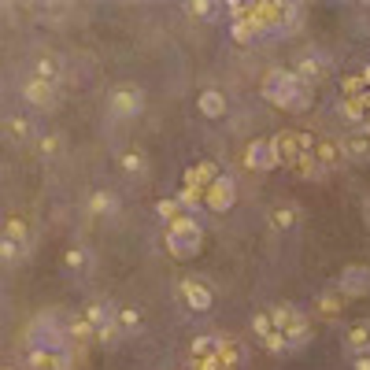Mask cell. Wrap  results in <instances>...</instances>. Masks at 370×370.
Instances as JSON below:
<instances>
[{
  "label": "cell",
  "instance_id": "cell-8",
  "mask_svg": "<svg viewBox=\"0 0 370 370\" xmlns=\"http://www.w3.org/2000/svg\"><path fill=\"white\" fill-rule=\"evenodd\" d=\"M334 289L341 293V300H359V296H366L370 293V267H363V263H348V267L341 270Z\"/></svg>",
  "mask_w": 370,
  "mask_h": 370
},
{
  "label": "cell",
  "instance_id": "cell-24",
  "mask_svg": "<svg viewBox=\"0 0 370 370\" xmlns=\"http://www.w3.org/2000/svg\"><path fill=\"white\" fill-rule=\"evenodd\" d=\"M30 370H67V352H30L26 355Z\"/></svg>",
  "mask_w": 370,
  "mask_h": 370
},
{
  "label": "cell",
  "instance_id": "cell-38",
  "mask_svg": "<svg viewBox=\"0 0 370 370\" xmlns=\"http://www.w3.org/2000/svg\"><path fill=\"white\" fill-rule=\"evenodd\" d=\"M366 92V85L359 82V74H352V78H345L341 82V100H348V97H363Z\"/></svg>",
  "mask_w": 370,
  "mask_h": 370
},
{
  "label": "cell",
  "instance_id": "cell-19",
  "mask_svg": "<svg viewBox=\"0 0 370 370\" xmlns=\"http://www.w3.org/2000/svg\"><path fill=\"white\" fill-rule=\"evenodd\" d=\"M341 111H345V118L359 130L366 126V118H370V92H363V97H348V100H341Z\"/></svg>",
  "mask_w": 370,
  "mask_h": 370
},
{
  "label": "cell",
  "instance_id": "cell-34",
  "mask_svg": "<svg viewBox=\"0 0 370 370\" xmlns=\"http://www.w3.org/2000/svg\"><path fill=\"white\" fill-rule=\"evenodd\" d=\"M156 215H160L163 222H174L181 215V204L174 200V196H160V200H156Z\"/></svg>",
  "mask_w": 370,
  "mask_h": 370
},
{
  "label": "cell",
  "instance_id": "cell-21",
  "mask_svg": "<svg viewBox=\"0 0 370 370\" xmlns=\"http://www.w3.org/2000/svg\"><path fill=\"white\" fill-rule=\"evenodd\" d=\"M196 111L204 118H222L226 115V97H222V89H204L200 100H196Z\"/></svg>",
  "mask_w": 370,
  "mask_h": 370
},
{
  "label": "cell",
  "instance_id": "cell-31",
  "mask_svg": "<svg viewBox=\"0 0 370 370\" xmlns=\"http://www.w3.org/2000/svg\"><path fill=\"white\" fill-rule=\"evenodd\" d=\"M181 11H185L189 19H215V15H219V4H211V0H189Z\"/></svg>",
  "mask_w": 370,
  "mask_h": 370
},
{
  "label": "cell",
  "instance_id": "cell-29",
  "mask_svg": "<svg viewBox=\"0 0 370 370\" xmlns=\"http://www.w3.org/2000/svg\"><path fill=\"white\" fill-rule=\"evenodd\" d=\"M219 363H222V366H230V370H241V363H245V348L237 345L233 337H226V341H222V348H219Z\"/></svg>",
  "mask_w": 370,
  "mask_h": 370
},
{
  "label": "cell",
  "instance_id": "cell-28",
  "mask_svg": "<svg viewBox=\"0 0 370 370\" xmlns=\"http://www.w3.org/2000/svg\"><path fill=\"white\" fill-rule=\"evenodd\" d=\"M315 308H319L322 319H341V308H345V300H341L337 289H326V293H319V300H315Z\"/></svg>",
  "mask_w": 370,
  "mask_h": 370
},
{
  "label": "cell",
  "instance_id": "cell-27",
  "mask_svg": "<svg viewBox=\"0 0 370 370\" xmlns=\"http://www.w3.org/2000/svg\"><path fill=\"white\" fill-rule=\"evenodd\" d=\"M111 319L118 326V334H137L141 329V311L130 308V303H118V308H111Z\"/></svg>",
  "mask_w": 370,
  "mask_h": 370
},
{
  "label": "cell",
  "instance_id": "cell-3",
  "mask_svg": "<svg viewBox=\"0 0 370 370\" xmlns=\"http://www.w3.org/2000/svg\"><path fill=\"white\" fill-rule=\"evenodd\" d=\"M300 89H311V85H303L300 78L293 74V67H270L267 74H263V85H259V92H263V100L267 104H274V108H293V100L300 97Z\"/></svg>",
  "mask_w": 370,
  "mask_h": 370
},
{
  "label": "cell",
  "instance_id": "cell-18",
  "mask_svg": "<svg viewBox=\"0 0 370 370\" xmlns=\"http://www.w3.org/2000/svg\"><path fill=\"white\" fill-rule=\"evenodd\" d=\"M345 348H348L352 355H363V352H370V322H366V319L352 322V326L345 329Z\"/></svg>",
  "mask_w": 370,
  "mask_h": 370
},
{
  "label": "cell",
  "instance_id": "cell-42",
  "mask_svg": "<svg viewBox=\"0 0 370 370\" xmlns=\"http://www.w3.org/2000/svg\"><path fill=\"white\" fill-rule=\"evenodd\" d=\"M352 370H370V352H363V355H352Z\"/></svg>",
  "mask_w": 370,
  "mask_h": 370
},
{
  "label": "cell",
  "instance_id": "cell-26",
  "mask_svg": "<svg viewBox=\"0 0 370 370\" xmlns=\"http://www.w3.org/2000/svg\"><path fill=\"white\" fill-rule=\"evenodd\" d=\"M82 319L92 326V334H97L100 326L115 322V319H111V303H108V300H89L85 308H82Z\"/></svg>",
  "mask_w": 370,
  "mask_h": 370
},
{
  "label": "cell",
  "instance_id": "cell-16",
  "mask_svg": "<svg viewBox=\"0 0 370 370\" xmlns=\"http://www.w3.org/2000/svg\"><path fill=\"white\" fill-rule=\"evenodd\" d=\"M118 167H123L126 178H149V156H144V149H123L118 152Z\"/></svg>",
  "mask_w": 370,
  "mask_h": 370
},
{
  "label": "cell",
  "instance_id": "cell-5",
  "mask_svg": "<svg viewBox=\"0 0 370 370\" xmlns=\"http://www.w3.org/2000/svg\"><path fill=\"white\" fill-rule=\"evenodd\" d=\"M178 300H181L193 315H204V311H211V303H215V293H211V285L204 282V278L185 274L181 282H178Z\"/></svg>",
  "mask_w": 370,
  "mask_h": 370
},
{
  "label": "cell",
  "instance_id": "cell-4",
  "mask_svg": "<svg viewBox=\"0 0 370 370\" xmlns=\"http://www.w3.org/2000/svg\"><path fill=\"white\" fill-rule=\"evenodd\" d=\"M252 19L263 26V34H296L303 11L289 0H267V4H252Z\"/></svg>",
  "mask_w": 370,
  "mask_h": 370
},
{
  "label": "cell",
  "instance_id": "cell-14",
  "mask_svg": "<svg viewBox=\"0 0 370 370\" xmlns=\"http://www.w3.org/2000/svg\"><path fill=\"white\" fill-rule=\"evenodd\" d=\"M341 152H345V163H366L370 160V130L359 126L341 141Z\"/></svg>",
  "mask_w": 370,
  "mask_h": 370
},
{
  "label": "cell",
  "instance_id": "cell-23",
  "mask_svg": "<svg viewBox=\"0 0 370 370\" xmlns=\"http://www.w3.org/2000/svg\"><path fill=\"white\" fill-rule=\"evenodd\" d=\"M230 34H233L237 45H256V41H263V37H267V34H263V26H259L252 15H248V19H237V22L230 26Z\"/></svg>",
  "mask_w": 370,
  "mask_h": 370
},
{
  "label": "cell",
  "instance_id": "cell-35",
  "mask_svg": "<svg viewBox=\"0 0 370 370\" xmlns=\"http://www.w3.org/2000/svg\"><path fill=\"white\" fill-rule=\"evenodd\" d=\"M37 152L45 156V160H52V156L63 152V134H45L41 141H37Z\"/></svg>",
  "mask_w": 370,
  "mask_h": 370
},
{
  "label": "cell",
  "instance_id": "cell-39",
  "mask_svg": "<svg viewBox=\"0 0 370 370\" xmlns=\"http://www.w3.org/2000/svg\"><path fill=\"white\" fill-rule=\"evenodd\" d=\"M252 334L263 341V337H267V334H274V326H270V315L267 311H256L252 315Z\"/></svg>",
  "mask_w": 370,
  "mask_h": 370
},
{
  "label": "cell",
  "instance_id": "cell-30",
  "mask_svg": "<svg viewBox=\"0 0 370 370\" xmlns=\"http://www.w3.org/2000/svg\"><path fill=\"white\" fill-rule=\"evenodd\" d=\"M89 263H92V256L85 252L82 245H71L67 252H63V267H71V270H85Z\"/></svg>",
  "mask_w": 370,
  "mask_h": 370
},
{
  "label": "cell",
  "instance_id": "cell-12",
  "mask_svg": "<svg viewBox=\"0 0 370 370\" xmlns=\"http://www.w3.org/2000/svg\"><path fill=\"white\" fill-rule=\"evenodd\" d=\"M267 141H270V149H274V160H278V167L293 170L296 156H300V144H296V130H278V134H274V137H267Z\"/></svg>",
  "mask_w": 370,
  "mask_h": 370
},
{
  "label": "cell",
  "instance_id": "cell-1",
  "mask_svg": "<svg viewBox=\"0 0 370 370\" xmlns=\"http://www.w3.org/2000/svg\"><path fill=\"white\" fill-rule=\"evenodd\" d=\"M163 245H167V252L174 256V259H193V256L204 248V230H200V222H196L189 211H181L174 222H167Z\"/></svg>",
  "mask_w": 370,
  "mask_h": 370
},
{
  "label": "cell",
  "instance_id": "cell-43",
  "mask_svg": "<svg viewBox=\"0 0 370 370\" xmlns=\"http://www.w3.org/2000/svg\"><path fill=\"white\" fill-rule=\"evenodd\" d=\"M359 82H363V85H366V92H370V63H366V67L359 71Z\"/></svg>",
  "mask_w": 370,
  "mask_h": 370
},
{
  "label": "cell",
  "instance_id": "cell-6",
  "mask_svg": "<svg viewBox=\"0 0 370 370\" xmlns=\"http://www.w3.org/2000/svg\"><path fill=\"white\" fill-rule=\"evenodd\" d=\"M108 111L115 118H137L144 111V89L141 85H130V82L115 85L111 97H108Z\"/></svg>",
  "mask_w": 370,
  "mask_h": 370
},
{
  "label": "cell",
  "instance_id": "cell-44",
  "mask_svg": "<svg viewBox=\"0 0 370 370\" xmlns=\"http://www.w3.org/2000/svg\"><path fill=\"white\" fill-rule=\"evenodd\" d=\"M4 370H8V366H4Z\"/></svg>",
  "mask_w": 370,
  "mask_h": 370
},
{
  "label": "cell",
  "instance_id": "cell-10",
  "mask_svg": "<svg viewBox=\"0 0 370 370\" xmlns=\"http://www.w3.org/2000/svg\"><path fill=\"white\" fill-rule=\"evenodd\" d=\"M311 160H315V167H319V174H334V170H341V163H345V152H341V141H334V137H322V141H315V149H311Z\"/></svg>",
  "mask_w": 370,
  "mask_h": 370
},
{
  "label": "cell",
  "instance_id": "cell-11",
  "mask_svg": "<svg viewBox=\"0 0 370 370\" xmlns=\"http://www.w3.org/2000/svg\"><path fill=\"white\" fill-rule=\"evenodd\" d=\"M267 226H270V233H293L300 226V207L293 200H278L267 211Z\"/></svg>",
  "mask_w": 370,
  "mask_h": 370
},
{
  "label": "cell",
  "instance_id": "cell-32",
  "mask_svg": "<svg viewBox=\"0 0 370 370\" xmlns=\"http://www.w3.org/2000/svg\"><path fill=\"white\" fill-rule=\"evenodd\" d=\"M4 134L11 137V141H30V134H34V130H30V118H8V123H4Z\"/></svg>",
  "mask_w": 370,
  "mask_h": 370
},
{
  "label": "cell",
  "instance_id": "cell-17",
  "mask_svg": "<svg viewBox=\"0 0 370 370\" xmlns=\"http://www.w3.org/2000/svg\"><path fill=\"white\" fill-rule=\"evenodd\" d=\"M222 174L219 170V163H211V160H204V163H193V167H185V185H193V189H207L211 181H215Z\"/></svg>",
  "mask_w": 370,
  "mask_h": 370
},
{
  "label": "cell",
  "instance_id": "cell-13",
  "mask_svg": "<svg viewBox=\"0 0 370 370\" xmlns=\"http://www.w3.org/2000/svg\"><path fill=\"white\" fill-rule=\"evenodd\" d=\"M241 160H245V167H248V170H259V174H267V170H274V167H278L274 149H270V141H267V137H256V141L245 149Z\"/></svg>",
  "mask_w": 370,
  "mask_h": 370
},
{
  "label": "cell",
  "instance_id": "cell-2",
  "mask_svg": "<svg viewBox=\"0 0 370 370\" xmlns=\"http://www.w3.org/2000/svg\"><path fill=\"white\" fill-rule=\"evenodd\" d=\"M267 315H270V326L285 337L289 352H296V348H303V345L311 341V322H308V315L296 311L293 303H274V308H267Z\"/></svg>",
  "mask_w": 370,
  "mask_h": 370
},
{
  "label": "cell",
  "instance_id": "cell-37",
  "mask_svg": "<svg viewBox=\"0 0 370 370\" xmlns=\"http://www.w3.org/2000/svg\"><path fill=\"white\" fill-rule=\"evenodd\" d=\"M4 237H11V241H15V245H26V241H30V233H26V222H22V219H15V215L8 219Z\"/></svg>",
  "mask_w": 370,
  "mask_h": 370
},
{
  "label": "cell",
  "instance_id": "cell-20",
  "mask_svg": "<svg viewBox=\"0 0 370 370\" xmlns=\"http://www.w3.org/2000/svg\"><path fill=\"white\" fill-rule=\"evenodd\" d=\"M34 78H41V82H52L56 85L63 78V60L56 56V52H45V56L34 60Z\"/></svg>",
  "mask_w": 370,
  "mask_h": 370
},
{
  "label": "cell",
  "instance_id": "cell-41",
  "mask_svg": "<svg viewBox=\"0 0 370 370\" xmlns=\"http://www.w3.org/2000/svg\"><path fill=\"white\" fill-rule=\"evenodd\" d=\"M259 345H263V348H267V352H274V355H282V352H289V345H285V337H282V334H278V329H274V334H267V337H263V341H259Z\"/></svg>",
  "mask_w": 370,
  "mask_h": 370
},
{
  "label": "cell",
  "instance_id": "cell-25",
  "mask_svg": "<svg viewBox=\"0 0 370 370\" xmlns=\"http://www.w3.org/2000/svg\"><path fill=\"white\" fill-rule=\"evenodd\" d=\"M222 341H226V334H215V329H211V334H200L189 345V359H204V355H219V348H222Z\"/></svg>",
  "mask_w": 370,
  "mask_h": 370
},
{
  "label": "cell",
  "instance_id": "cell-36",
  "mask_svg": "<svg viewBox=\"0 0 370 370\" xmlns=\"http://www.w3.org/2000/svg\"><path fill=\"white\" fill-rule=\"evenodd\" d=\"M293 170H296L300 178H322V174H319V167H315V160H311V152H300V156H296V163H293Z\"/></svg>",
  "mask_w": 370,
  "mask_h": 370
},
{
  "label": "cell",
  "instance_id": "cell-9",
  "mask_svg": "<svg viewBox=\"0 0 370 370\" xmlns=\"http://www.w3.org/2000/svg\"><path fill=\"white\" fill-rule=\"evenodd\" d=\"M233 200H237V185H233V178H226V174H219V178L204 189V207H207V211H215V215L230 211Z\"/></svg>",
  "mask_w": 370,
  "mask_h": 370
},
{
  "label": "cell",
  "instance_id": "cell-22",
  "mask_svg": "<svg viewBox=\"0 0 370 370\" xmlns=\"http://www.w3.org/2000/svg\"><path fill=\"white\" fill-rule=\"evenodd\" d=\"M85 207H89V215H97V219H111L115 211H118V196L111 189H97V193L89 196Z\"/></svg>",
  "mask_w": 370,
  "mask_h": 370
},
{
  "label": "cell",
  "instance_id": "cell-7",
  "mask_svg": "<svg viewBox=\"0 0 370 370\" xmlns=\"http://www.w3.org/2000/svg\"><path fill=\"white\" fill-rule=\"evenodd\" d=\"M329 67H334V60H329L322 48H303L300 56H296L293 74L300 78L303 85H315V82H322V78L329 74Z\"/></svg>",
  "mask_w": 370,
  "mask_h": 370
},
{
  "label": "cell",
  "instance_id": "cell-40",
  "mask_svg": "<svg viewBox=\"0 0 370 370\" xmlns=\"http://www.w3.org/2000/svg\"><path fill=\"white\" fill-rule=\"evenodd\" d=\"M19 256H22V245H15L11 237H0V259H4V263H15Z\"/></svg>",
  "mask_w": 370,
  "mask_h": 370
},
{
  "label": "cell",
  "instance_id": "cell-15",
  "mask_svg": "<svg viewBox=\"0 0 370 370\" xmlns=\"http://www.w3.org/2000/svg\"><path fill=\"white\" fill-rule=\"evenodd\" d=\"M22 100L34 104V108H52V104H56V85L41 82V78H30V82L22 85Z\"/></svg>",
  "mask_w": 370,
  "mask_h": 370
},
{
  "label": "cell",
  "instance_id": "cell-33",
  "mask_svg": "<svg viewBox=\"0 0 370 370\" xmlns=\"http://www.w3.org/2000/svg\"><path fill=\"white\" fill-rule=\"evenodd\" d=\"M63 334H67L71 341H78V345H85V341L92 337V326L82 319V315H74V319L67 322V329H63Z\"/></svg>",
  "mask_w": 370,
  "mask_h": 370
}]
</instances>
